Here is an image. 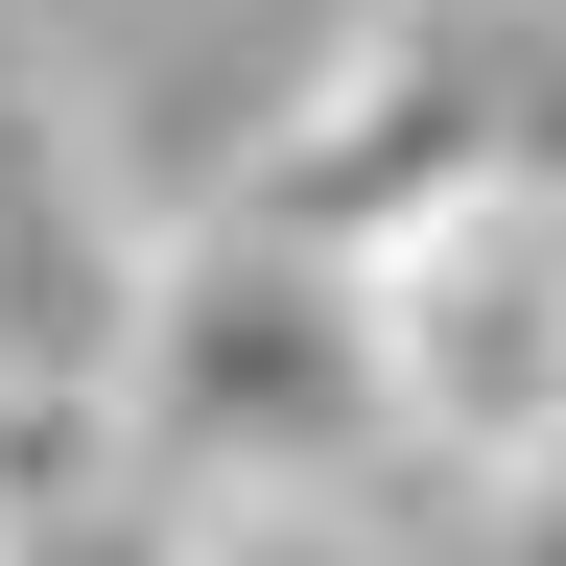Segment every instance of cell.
<instances>
[{
    "label": "cell",
    "instance_id": "1",
    "mask_svg": "<svg viewBox=\"0 0 566 566\" xmlns=\"http://www.w3.org/2000/svg\"><path fill=\"white\" fill-rule=\"evenodd\" d=\"M142 449H166L189 520L237 495H354L401 449V354H378V260L237 237V212H166V283H142Z\"/></svg>",
    "mask_w": 566,
    "mask_h": 566
},
{
    "label": "cell",
    "instance_id": "2",
    "mask_svg": "<svg viewBox=\"0 0 566 566\" xmlns=\"http://www.w3.org/2000/svg\"><path fill=\"white\" fill-rule=\"evenodd\" d=\"M472 189H495V0H354L260 95V142L212 166L237 237H307V260H401Z\"/></svg>",
    "mask_w": 566,
    "mask_h": 566
},
{
    "label": "cell",
    "instance_id": "3",
    "mask_svg": "<svg viewBox=\"0 0 566 566\" xmlns=\"http://www.w3.org/2000/svg\"><path fill=\"white\" fill-rule=\"evenodd\" d=\"M378 354H401V449L424 472H543L566 449V189H472L378 260Z\"/></svg>",
    "mask_w": 566,
    "mask_h": 566
},
{
    "label": "cell",
    "instance_id": "4",
    "mask_svg": "<svg viewBox=\"0 0 566 566\" xmlns=\"http://www.w3.org/2000/svg\"><path fill=\"white\" fill-rule=\"evenodd\" d=\"M142 283H166V212L95 166L48 48H0V378H118L142 401Z\"/></svg>",
    "mask_w": 566,
    "mask_h": 566
},
{
    "label": "cell",
    "instance_id": "5",
    "mask_svg": "<svg viewBox=\"0 0 566 566\" xmlns=\"http://www.w3.org/2000/svg\"><path fill=\"white\" fill-rule=\"evenodd\" d=\"M189 566H424V520H378V495H237V520H189Z\"/></svg>",
    "mask_w": 566,
    "mask_h": 566
},
{
    "label": "cell",
    "instance_id": "6",
    "mask_svg": "<svg viewBox=\"0 0 566 566\" xmlns=\"http://www.w3.org/2000/svg\"><path fill=\"white\" fill-rule=\"evenodd\" d=\"M424 566H566V472H449L424 495Z\"/></svg>",
    "mask_w": 566,
    "mask_h": 566
},
{
    "label": "cell",
    "instance_id": "7",
    "mask_svg": "<svg viewBox=\"0 0 566 566\" xmlns=\"http://www.w3.org/2000/svg\"><path fill=\"white\" fill-rule=\"evenodd\" d=\"M543 472H566V449H543Z\"/></svg>",
    "mask_w": 566,
    "mask_h": 566
}]
</instances>
